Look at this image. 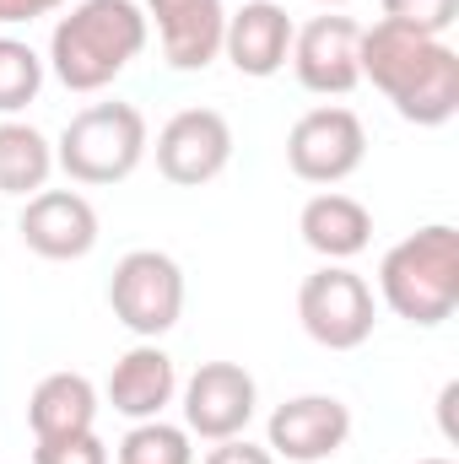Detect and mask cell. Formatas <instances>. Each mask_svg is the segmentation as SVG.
<instances>
[{
  "instance_id": "1",
  "label": "cell",
  "mask_w": 459,
  "mask_h": 464,
  "mask_svg": "<svg viewBox=\"0 0 459 464\" xmlns=\"http://www.w3.org/2000/svg\"><path fill=\"white\" fill-rule=\"evenodd\" d=\"M362 76L395 103V114L411 124H449L459 109V54L444 38L411 33L400 22H373L362 27L356 44Z\"/></svg>"
},
{
  "instance_id": "2",
  "label": "cell",
  "mask_w": 459,
  "mask_h": 464,
  "mask_svg": "<svg viewBox=\"0 0 459 464\" xmlns=\"http://www.w3.org/2000/svg\"><path fill=\"white\" fill-rule=\"evenodd\" d=\"M146 49V16L135 0H82L49 38V65L71 92H98Z\"/></svg>"
},
{
  "instance_id": "3",
  "label": "cell",
  "mask_w": 459,
  "mask_h": 464,
  "mask_svg": "<svg viewBox=\"0 0 459 464\" xmlns=\"http://www.w3.org/2000/svg\"><path fill=\"white\" fill-rule=\"evenodd\" d=\"M378 292L405 324H444L459 308V232L449 222L400 237L378 265Z\"/></svg>"
},
{
  "instance_id": "4",
  "label": "cell",
  "mask_w": 459,
  "mask_h": 464,
  "mask_svg": "<svg viewBox=\"0 0 459 464\" xmlns=\"http://www.w3.org/2000/svg\"><path fill=\"white\" fill-rule=\"evenodd\" d=\"M146 157V119L135 103H93L65 124L54 162L76 184H119Z\"/></svg>"
},
{
  "instance_id": "5",
  "label": "cell",
  "mask_w": 459,
  "mask_h": 464,
  "mask_svg": "<svg viewBox=\"0 0 459 464\" xmlns=\"http://www.w3.org/2000/svg\"><path fill=\"white\" fill-rule=\"evenodd\" d=\"M109 308H114L119 324L130 335H141V341L168 335L179 324V314H184V270L162 248H130L114 265Z\"/></svg>"
},
{
  "instance_id": "6",
  "label": "cell",
  "mask_w": 459,
  "mask_h": 464,
  "mask_svg": "<svg viewBox=\"0 0 459 464\" xmlns=\"http://www.w3.org/2000/svg\"><path fill=\"white\" fill-rule=\"evenodd\" d=\"M298 319L325 351H356L378 324L373 286L346 265H325L298 286Z\"/></svg>"
},
{
  "instance_id": "7",
  "label": "cell",
  "mask_w": 459,
  "mask_h": 464,
  "mask_svg": "<svg viewBox=\"0 0 459 464\" xmlns=\"http://www.w3.org/2000/svg\"><path fill=\"white\" fill-rule=\"evenodd\" d=\"M367 157V130L351 109H308L287 135V168L303 184H341Z\"/></svg>"
},
{
  "instance_id": "8",
  "label": "cell",
  "mask_w": 459,
  "mask_h": 464,
  "mask_svg": "<svg viewBox=\"0 0 459 464\" xmlns=\"http://www.w3.org/2000/svg\"><path fill=\"white\" fill-rule=\"evenodd\" d=\"M232 162V124L217 109H179L157 130V168L168 184L200 189Z\"/></svg>"
},
{
  "instance_id": "9",
  "label": "cell",
  "mask_w": 459,
  "mask_h": 464,
  "mask_svg": "<svg viewBox=\"0 0 459 464\" xmlns=\"http://www.w3.org/2000/svg\"><path fill=\"white\" fill-rule=\"evenodd\" d=\"M254 405H259V389L238 362H206L184 383V421L206 443L243 438V427L254 421Z\"/></svg>"
},
{
  "instance_id": "10",
  "label": "cell",
  "mask_w": 459,
  "mask_h": 464,
  "mask_svg": "<svg viewBox=\"0 0 459 464\" xmlns=\"http://www.w3.org/2000/svg\"><path fill=\"white\" fill-rule=\"evenodd\" d=\"M356 44H362V27L351 16H314L303 33H292V71L308 92L319 98H341L362 82V65H356Z\"/></svg>"
},
{
  "instance_id": "11",
  "label": "cell",
  "mask_w": 459,
  "mask_h": 464,
  "mask_svg": "<svg viewBox=\"0 0 459 464\" xmlns=\"http://www.w3.org/2000/svg\"><path fill=\"white\" fill-rule=\"evenodd\" d=\"M351 438V411L336 394H298L287 405H276L270 416V454L292 464H319L341 454Z\"/></svg>"
},
{
  "instance_id": "12",
  "label": "cell",
  "mask_w": 459,
  "mask_h": 464,
  "mask_svg": "<svg viewBox=\"0 0 459 464\" xmlns=\"http://www.w3.org/2000/svg\"><path fill=\"white\" fill-rule=\"evenodd\" d=\"M16 232L44 259H82L98 248V211L76 189H38V195H27Z\"/></svg>"
},
{
  "instance_id": "13",
  "label": "cell",
  "mask_w": 459,
  "mask_h": 464,
  "mask_svg": "<svg viewBox=\"0 0 459 464\" xmlns=\"http://www.w3.org/2000/svg\"><path fill=\"white\" fill-rule=\"evenodd\" d=\"M292 16L276 0H243L222 27V54L238 76H276L292 60Z\"/></svg>"
},
{
  "instance_id": "14",
  "label": "cell",
  "mask_w": 459,
  "mask_h": 464,
  "mask_svg": "<svg viewBox=\"0 0 459 464\" xmlns=\"http://www.w3.org/2000/svg\"><path fill=\"white\" fill-rule=\"evenodd\" d=\"M146 11L157 16V38L173 71H206L222 54V27H228L222 0H146Z\"/></svg>"
},
{
  "instance_id": "15",
  "label": "cell",
  "mask_w": 459,
  "mask_h": 464,
  "mask_svg": "<svg viewBox=\"0 0 459 464\" xmlns=\"http://www.w3.org/2000/svg\"><path fill=\"white\" fill-rule=\"evenodd\" d=\"M173 394H179V372L162 346H130L109 372V405L130 421H157L162 405H173Z\"/></svg>"
},
{
  "instance_id": "16",
  "label": "cell",
  "mask_w": 459,
  "mask_h": 464,
  "mask_svg": "<svg viewBox=\"0 0 459 464\" xmlns=\"http://www.w3.org/2000/svg\"><path fill=\"white\" fill-rule=\"evenodd\" d=\"M298 232H303V243H308L314 254H325L330 265H341V259H356V254L373 243V217H367L362 200L325 189V195H314V200L303 206Z\"/></svg>"
},
{
  "instance_id": "17",
  "label": "cell",
  "mask_w": 459,
  "mask_h": 464,
  "mask_svg": "<svg viewBox=\"0 0 459 464\" xmlns=\"http://www.w3.org/2000/svg\"><path fill=\"white\" fill-rule=\"evenodd\" d=\"M27 421H33V438L93 432V421H98V389L82 372H49L33 389V400H27Z\"/></svg>"
},
{
  "instance_id": "18",
  "label": "cell",
  "mask_w": 459,
  "mask_h": 464,
  "mask_svg": "<svg viewBox=\"0 0 459 464\" xmlns=\"http://www.w3.org/2000/svg\"><path fill=\"white\" fill-rule=\"evenodd\" d=\"M54 173V146L33 130L5 119L0 124V195H38Z\"/></svg>"
},
{
  "instance_id": "19",
  "label": "cell",
  "mask_w": 459,
  "mask_h": 464,
  "mask_svg": "<svg viewBox=\"0 0 459 464\" xmlns=\"http://www.w3.org/2000/svg\"><path fill=\"white\" fill-rule=\"evenodd\" d=\"M119 464H195V449H190V432H184V427L141 421V427L124 432Z\"/></svg>"
},
{
  "instance_id": "20",
  "label": "cell",
  "mask_w": 459,
  "mask_h": 464,
  "mask_svg": "<svg viewBox=\"0 0 459 464\" xmlns=\"http://www.w3.org/2000/svg\"><path fill=\"white\" fill-rule=\"evenodd\" d=\"M44 87V60L22 38H0V114H16L38 98Z\"/></svg>"
},
{
  "instance_id": "21",
  "label": "cell",
  "mask_w": 459,
  "mask_h": 464,
  "mask_svg": "<svg viewBox=\"0 0 459 464\" xmlns=\"http://www.w3.org/2000/svg\"><path fill=\"white\" fill-rule=\"evenodd\" d=\"M459 16V0H384V22H400L411 33L444 38Z\"/></svg>"
},
{
  "instance_id": "22",
  "label": "cell",
  "mask_w": 459,
  "mask_h": 464,
  "mask_svg": "<svg viewBox=\"0 0 459 464\" xmlns=\"http://www.w3.org/2000/svg\"><path fill=\"white\" fill-rule=\"evenodd\" d=\"M33 464H109V449L98 432H71V438H38Z\"/></svg>"
},
{
  "instance_id": "23",
  "label": "cell",
  "mask_w": 459,
  "mask_h": 464,
  "mask_svg": "<svg viewBox=\"0 0 459 464\" xmlns=\"http://www.w3.org/2000/svg\"><path fill=\"white\" fill-rule=\"evenodd\" d=\"M206 464H276L270 449H259V443H249V438H228V443H217Z\"/></svg>"
},
{
  "instance_id": "24",
  "label": "cell",
  "mask_w": 459,
  "mask_h": 464,
  "mask_svg": "<svg viewBox=\"0 0 459 464\" xmlns=\"http://www.w3.org/2000/svg\"><path fill=\"white\" fill-rule=\"evenodd\" d=\"M65 0H0V22L11 27V22H33V16H49V11H60Z\"/></svg>"
},
{
  "instance_id": "25",
  "label": "cell",
  "mask_w": 459,
  "mask_h": 464,
  "mask_svg": "<svg viewBox=\"0 0 459 464\" xmlns=\"http://www.w3.org/2000/svg\"><path fill=\"white\" fill-rule=\"evenodd\" d=\"M416 464H454V459H416Z\"/></svg>"
},
{
  "instance_id": "26",
  "label": "cell",
  "mask_w": 459,
  "mask_h": 464,
  "mask_svg": "<svg viewBox=\"0 0 459 464\" xmlns=\"http://www.w3.org/2000/svg\"><path fill=\"white\" fill-rule=\"evenodd\" d=\"M319 5H346V0H319Z\"/></svg>"
}]
</instances>
